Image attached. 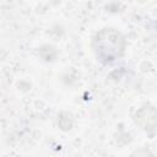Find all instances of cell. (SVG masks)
<instances>
[{
    "label": "cell",
    "mask_w": 157,
    "mask_h": 157,
    "mask_svg": "<svg viewBox=\"0 0 157 157\" xmlns=\"http://www.w3.org/2000/svg\"><path fill=\"white\" fill-rule=\"evenodd\" d=\"M125 36L114 27H104L92 38V50L96 59L103 65H110L120 60L126 50Z\"/></svg>",
    "instance_id": "6da1fadb"
},
{
    "label": "cell",
    "mask_w": 157,
    "mask_h": 157,
    "mask_svg": "<svg viewBox=\"0 0 157 157\" xmlns=\"http://www.w3.org/2000/svg\"><path fill=\"white\" fill-rule=\"evenodd\" d=\"M135 123L146 132L153 134L156 130V109L152 104H145L135 114Z\"/></svg>",
    "instance_id": "7a4b0ae2"
},
{
    "label": "cell",
    "mask_w": 157,
    "mask_h": 157,
    "mask_svg": "<svg viewBox=\"0 0 157 157\" xmlns=\"http://www.w3.org/2000/svg\"><path fill=\"white\" fill-rule=\"evenodd\" d=\"M131 157H153V153L146 147H140L132 152Z\"/></svg>",
    "instance_id": "3957f363"
}]
</instances>
